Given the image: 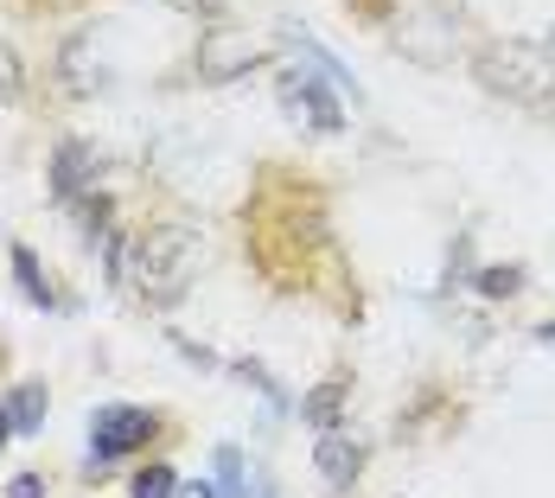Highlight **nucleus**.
Here are the masks:
<instances>
[{
  "label": "nucleus",
  "instance_id": "nucleus-3",
  "mask_svg": "<svg viewBox=\"0 0 555 498\" xmlns=\"http://www.w3.org/2000/svg\"><path fill=\"white\" fill-rule=\"evenodd\" d=\"M154 435V416L147 409H134V403H103L96 416H90V460L103 467V460H121V454H134V447Z\"/></svg>",
  "mask_w": 555,
  "mask_h": 498
},
{
  "label": "nucleus",
  "instance_id": "nucleus-4",
  "mask_svg": "<svg viewBox=\"0 0 555 498\" xmlns=\"http://www.w3.org/2000/svg\"><path fill=\"white\" fill-rule=\"evenodd\" d=\"M281 110L294 115L300 128H313V135H338V128H345V115H338V103H333V84L313 77V71H287V77H281Z\"/></svg>",
  "mask_w": 555,
  "mask_h": 498
},
{
  "label": "nucleus",
  "instance_id": "nucleus-13",
  "mask_svg": "<svg viewBox=\"0 0 555 498\" xmlns=\"http://www.w3.org/2000/svg\"><path fill=\"white\" fill-rule=\"evenodd\" d=\"M517 281H524V269H486V276H479V294L504 301V294H517Z\"/></svg>",
  "mask_w": 555,
  "mask_h": 498
},
{
  "label": "nucleus",
  "instance_id": "nucleus-7",
  "mask_svg": "<svg viewBox=\"0 0 555 498\" xmlns=\"http://www.w3.org/2000/svg\"><path fill=\"white\" fill-rule=\"evenodd\" d=\"M96 186V148L90 141H57V154H52V192L57 199H77V192H90Z\"/></svg>",
  "mask_w": 555,
  "mask_h": 498
},
{
  "label": "nucleus",
  "instance_id": "nucleus-11",
  "mask_svg": "<svg viewBox=\"0 0 555 498\" xmlns=\"http://www.w3.org/2000/svg\"><path fill=\"white\" fill-rule=\"evenodd\" d=\"M218 498H249V480H243L236 447H218Z\"/></svg>",
  "mask_w": 555,
  "mask_h": 498
},
{
  "label": "nucleus",
  "instance_id": "nucleus-6",
  "mask_svg": "<svg viewBox=\"0 0 555 498\" xmlns=\"http://www.w3.org/2000/svg\"><path fill=\"white\" fill-rule=\"evenodd\" d=\"M313 467H320V480H326L333 493H351L358 473H364V447L351 442L345 429H326V435L313 442Z\"/></svg>",
  "mask_w": 555,
  "mask_h": 498
},
{
  "label": "nucleus",
  "instance_id": "nucleus-20",
  "mask_svg": "<svg viewBox=\"0 0 555 498\" xmlns=\"http://www.w3.org/2000/svg\"><path fill=\"white\" fill-rule=\"evenodd\" d=\"M543 339H550V345H555V320H550V327H543Z\"/></svg>",
  "mask_w": 555,
  "mask_h": 498
},
{
  "label": "nucleus",
  "instance_id": "nucleus-9",
  "mask_svg": "<svg viewBox=\"0 0 555 498\" xmlns=\"http://www.w3.org/2000/svg\"><path fill=\"white\" fill-rule=\"evenodd\" d=\"M338 403H345V378H326V384H320L313 396H307V403H300V416H307V422L326 435V429L338 422Z\"/></svg>",
  "mask_w": 555,
  "mask_h": 498
},
{
  "label": "nucleus",
  "instance_id": "nucleus-14",
  "mask_svg": "<svg viewBox=\"0 0 555 498\" xmlns=\"http://www.w3.org/2000/svg\"><path fill=\"white\" fill-rule=\"evenodd\" d=\"M20 97V58L7 52V39H0V103H13Z\"/></svg>",
  "mask_w": 555,
  "mask_h": 498
},
{
  "label": "nucleus",
  "instance_id": "nucleus-2",
  "mask_svg": "<svg viewBox=\"0 0 555 498\" xmlns=\"http://www.w3.org/2000/svg\"><path fill=\"white\" fill-rule=\"evenodd\" d=\"M479 77L499 97H517V103H550V84H555L543 52H530V46H486L479 52Z\"/></svg>",
  "mask_w": 555,
  "mask_h": 498
},
{
  "label": "nucleus",
  "instance_id": "nucleus-5",
  "mask_svg": "<svg viewBox=\"0 0 555 498\" xmlns=\"http://www.w3.org/2000/svg\"><path fill=\"white\" fill-rule=\"evenodd\" d=\"M249 64H262V46H256L249 33L218 26V33H205V39H198V77H205V84H236Z\"/></svg>",
  "mask_w": 555,
  "mask_h": 498
},
{
  "label": "nucleus",
  "instance_id": "nucleus-19",
  "mask_svg": "<svg viewBox=\"0 0 555 498\" xmlns=\"http://www.w3.org/2000/svg\"><path fill=\"white\" fill-rule=\"evenodd\" d=\"M7 435H13V422H7V409H0V447H7Z\"/></svg>",
  "mask_w": 555,
  "mask_h": 498
},
{
  "label": "nucleus",
  "instance_id": "nucleus-10",
  "mask_svg": "<svg viewBox=\"0 0 555 498\" xmlns=\"http://www.w3.org/2000/svg\"><path fill=\"white\" fill-rule=\"evenodd\" d=\"M13 276H20V294H26L33 307H52V288H46V276H39L33 250H13Z\"/></svg>",
  "mask_w": 555,
  "mask_h": 498
},
{
  "label": "nucleus",
  "instance_id": "nucleus-18",
  "mask_svg": "<svg viewBox=\"0 0 555 498\" xmlns=\"http://www.w3.org/2000/svg\"><path fill=\"white\" fill-rule=\"evenodd\" d=\"M249 498H275V486L269 480H249Z\"/></svg>",
  "mask_w": 555,
  "mask_h": 498
},
{
  "label": "nucleus",
  "instance_id": "nucleus-16",
  "mask_svg": "<svg viewBox=\"0 0 555 498\" xmlns=\"http://www.w3.org/2000/svg\"><path fill=\"white\" fill-rule=\"evenodd\" d=\"M7 498H46V486H39V480H33V473H20V480H13V486H7Z\"/></svg>",
  "mask_w": 555,
  "mask_h": 498
},
{
  "label": "nucleus",
  "instance_id": "nucleus-15",
  "mask_svg": "<svg viewBox=\"0 0 555 498\" xmlns=\"http://www.w3.org/2000/svg\"><path fill=\"white\" fill-rule=\"evenodd\" d=\"M160 7H172V13H198V20H218L223 0H160Z\"/></svg>",
  "mask_w": 555,
  "mask_h": 498
},
{
  "label": "nucleus",
  "instance_id": "nucleus-12",
  "mask_svg": "<svg viewBox=\"0 0 555 498\" xmlns=\"http://www.w3.org/2000/svg\"><path fill=\"white\" fill-rule=\"evenodd\" d=\"M134 498H179V480H172L167 460H154V467L134 480Z\"/></svg>",
  "mask_w": 555,
  "mask_h": 498
},
{
  "label": "nucleus",
  "instance_id": "nucleus-17",
  "mask_svg": "<svg viewBox=\"0 0 555 498\" xmlns=\"http://www.w3.org/2000/svg\"><path fill=\"white\" fill-rule=\"evenodd\" d=\"M179 498H218V486H205V480H192V486H179Z\"/></svg>",
  "mask_w": 555,
  "mask_h": 498
},
{
  "label": "nucleus",
  "instance_id": "nucleus-1",
  "mask_svg": "<svg viewBox=\"0 0 555 498\" xmlns=\"http://www.w3.org/2000/svg\"><path fill=\"white\" fill-rule=\"evenodd\" d=\"M192 269H198V237L185 224H160V230L128 243V263L115 276L128 281L134 294H147V301H172L192 281Z\"/></svg>",
  "mask_w": 555,
  "mask_h": 498
},
{
  "label": "nucleus",
  "instance_id": "nucleus-8",
  "mask_svg": "<svg viewBox=\"0 0 555 498\" xmlns=\"http://www.w3.org/2000/svg\"><path fill=\"white\" fill-rule=\"evenodd\" d=\"M7 422L20 429V435H33L39 422H46V384H20L7 396Z\"/></svg>",
  "mask_w": 555,
  "mask_h": 498
}]
</instances>
